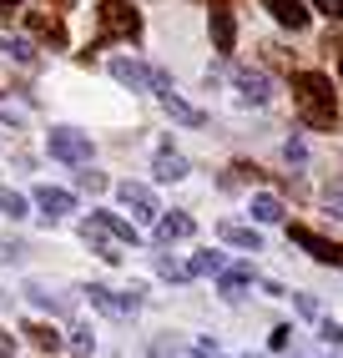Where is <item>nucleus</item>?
<instances>
[{"label":"nucleus","instance_id":"f257e3e1","mask_svg":"<svg viewBox=\"0 0 343 358\" xmlns=\"http://www.w3.org/2000/svg\"><path fill=\"white\" fill-rule=\"evenodd\" d=\"M293 106L313 131H333L338 122V96L323 71H293Z\"/></svg>","mask_w":343,"mask_h":358},{"label":"nucleus","instance_id":"f03ea898","mask_svg":"<svg viewBox=\"0 0 343 358\" xmlns=\"http://www.w3.org/2000/svg\"><path fill=\"white\" fill-rule=\"evenodd\" d=\"M136 36H141V15L127 6V0H102V6H96V36H91V45L81 56L102 51L111 41H136Z\"/></svg>","mask_w":343,"mask_h":358},{"label":"nucleus","instance_id":"7ed1b4c3","mask_svg":"<svg viewBox=\"0 0 343 358\" xmlns=\"http://www.w3.org/2000/svg\"><path fill=\"white\" fill-rule=\"evenodd\" d=\"M46 152L66 166H91V136L76 127H51L46 131Z\"/></svg>","mask_w":343,"mask_h":358},{"label":"nucleus","instance_id":"20e7f679","mask_svg":"<svg viewBox=\"0 0 343 358\" xmlns=\"http://www.w3.org/2000/svg\"><path fill=\"white\" fill-rule=\"evenodd\" d=\"M111 76L121 81V86H132V91H157V96H167L172 91V76L162 66H141V61H111Z\"/></svg>","mask_w":343,"mask_h":358},{"label":"nucleus","instance_id":"39448f33","mask_svg":"<svg viewBox=\"0 0 343 358\" xmlns=\"http://www.w3.org/2000/svg\"><path fill=\"white\" fill-rule=\"evenodd\" d=\"M96 308H102V313H111V318H127V313H136V308H141V282H132V288L127 293H111V288H102V282H91V288H81Z\"/></svg>","mask_w":343,"mask_h":358},{"label":"nucleus","instance_id":"423d86ee","mask_svg":"<svg viewBox=\"0 0 343 358\" xmlns=\"http://www.w3.org/2000/svg\"><path fill=\"white\" fill-rule=\"evenodd\" d=\"M232 81H237V96H242V101H253V106H267V101H273V81H267V71L237 66Z\"/></svg>","mask_w":343,"mask_h":358},{"label":"nucleus","instance_id":"0eeeda50","mask_svg":"<svg viewBox=\"0 0 343 358\" xmlns=\"http://www.w3.org/2000/svg\"><path fill=\"white\" fill-rule=\"evenodd\" d=\"M288 243L308 248L318 262H333V268L343 262V248H338V243H328V237H318V232H313V227H303V222H293V227H288Z\"/></svg>","mask_w":343,"mask_h":358},{"label":"nucleus","instance_id":"6e6552de","mask_svg":"<svg viewBox=\"0 0 343 358\" xmlns=\"http://www.w3.org/2000/svg\"><path fill=\"white\" fill-rule=\"evenodd\" d=\"M116 202L127 207L132 217H157V212H162V207H157V197H152V187H146V182H121V187H116Z\"/></svg>","mask_w":343,"mask_h":358},{"label":"nucleus","instance_id":"1a4fd4ad","mask_svg":"<svg viewBox=\"0 0 343 358\" xmlns=\"http://www.w3.org/2000/svg\"><path fill=\"white\" fill-rule=\"evenodd\" d=\"M212 45L217 51H232L237 45V20H232V0H212Z\"/></svg>","mask_w":343,"mask_h":358},{"label":"nucleus","instance_id":"9d476101","mask_svg":"<svg viewBox=\"0 0 343 358\" xmlns=\"http://www.w3.org/2000/svg\"><path fill=\"white\" fill-rule=\"evenodd\" d=\"M262 10L273 15L283 31H293V36L308 31V6H303V0H262Z\"/></svg>","mask_w":343,"mask_h":358},{"label":"nucleus","instance_id":"9b49d317","mask_svg":"<svg viewBox=\"0 0 343 358\" xmlns=\"http://www.w3.org/2000/svg\"><path fill=\"white\" fill-rule=\"evenodd\" d=\"M26 26H31V31H36L41 41H51L56 51H66V41H71V36H66V20H61V15H46V10H26Z\"/></svg>","mask_w":343,"mask_h":358},{"label":"nucleus","instance_id":"f8f14e48","mask_svg":"<svg viewBox=\"0 0 343 358\" xmlns=\"http://www.w3.org/2000/svg\"><path fill=\"white\" fill-rule=\"evenodd\" d=\"M86 222H91V227H102L106 237H116V243H127V248H141V232H136L132 222H121L116 212H91Z\"/></svg>","mask_w":343,"mask_h":358},{"label":"nucleus","instance_id":"ddd939ff","mask_svg":"<svg viewBox=\"0 0 343 358\" xmlns=\"http://www.w3.org/2000/svg\"><path fill=\"white\" fill-rule=\"evenodd\" d=\"M36 207L46 212V222H56V217H66V212H76V197L61 192V187H41V192H36Z\"/></svg>","mask_w":343,"mask_h":358},{"label":"nucleus","instance_id":"4468645a","mask_svg":"<svg viewBox=\"0 0 343 358\" xmlns=\"http://www.w3.org/2000/svg\"><path fill=\"white\" fill-rule=\"evenodd\" d=\"M217 237L232 243V248H242V252H262V237H258V227H248V222H217Z\"/></svg>","mask_w":343,"mask_h":358},{"label":"nucleus","instance_id":"2eb2a0df","mask_svg":"<svg viewBox=\"0 0 343 358\" xmlns=\"http://www.w3.org/2000/svg\"><path fill=\"white\" fill-rule=\"evenodd\" d=\"M197 232V222L187 217V212H167V217H157V243H177V237H192Z\"/></svg>","mask_w":343,"mask_h":358},{"label":"nucleus","instance_id":"dca6fc26","mask_svg":"<svg viewBox=\"0 0 343 358\" xmlns=\"http://www.w3.org/2000/svg\"><path fill=\"white\" fill-rule=\"evenodd\" d=\"M152 172H157V182H182V177H187V157H182V152H172V147H162Z\"/></svg>","mask_w":343,"mask_h":358},{"label":"nucleus","instance_id":"f3484780","mask_svg":"<svg viewBox=\"0 0 343 358\" xmlns=\"http://www.w3.org/2000/svg\"><path fill=\"white\" fill-rule=\"evenodd\" d=\"M162 106H167V116H172V122H182V127H202V122H207V116H202L197 106H192V101H182L177 91H167V96H162Z\"/></svg>","mask_w":343,"mask_h":358},{"label":"nucleus","instance_id":"a211bd4d","mask_svg":"<svg viewBox=\"0 0 343 358\" xmlns=\"http://www.w3.org/2000/svg\"><path fill=\"white\" fill-rule=\"evenodd\" d=\"M253 217H258V222H283V202H278L273 192H258V197H253Z\"/></svg>","mask_w":343,"mask_h":358},{"label":"nucleus","instance_id":"6ab92c4d","mask_svg":"<svg viewBox=\"0 0 343 358\" xmlns=\"http://www.w3.org/2000/svg\"><path fill=\"white\" fill-rule=\"evenodd\" d=\"M223 268H227V257H223V252H197V257L187 262V273H192V278H207V273H223Z\"/></svg>","mask_w":343,"mask_h":358},{"label":"nucleus","instance_id":"aec40b11","mask_svg":"<svg viewBox=\"0 0 343 358\" xmlns=\"http://www.w3.org/2000/svg\"><path fill=\"white\" fill-rule=\"evenodd\" d=\"M0 51H6L10 61H20V66H36V45H31V41H20V36L0 41Z\"/></svg>","mask_w":343,"mask_h":358},{"label":"nucleus","instance_id":"412c9836","mask_svg":"<svg viewBox=\"0 0 343 358\" xmlns=\"http://www.w3.org/2000/svg\"><path fill=\"white\" fill-rule=\"evenodd\" d=\"M26 333H31V343L46 348V353H56V348H61V333H56V328H46V323H26Z\"/></svg>","mask_w":343,"mask_h":358},{"label":"nucleus","instance_id":"4be33fe9","mask_svg":"<svg viewBox=\"0 0 343 358\" xmlns=\"http://www.w3.org/2000/svg\"><path fill=\"white\" fill-rule=\"evenodd\" d=\"M248 282H253V268H223V293L227 298H237Z\"/></svg>","mask_w":343,"mask_h":358},{"label":"nucleus","instance_id":"5701e85b","mask_svg":"<svg viewBox=\"0 0 343 358\" xmlns=\"http://www.w3.org/2000/svg\"><path fill=\"white\" fill-rule=\"evenodd\" d=\"M81 237L91 243V252H96V257H106V262H116V257H121V252H111V243L102 237V227H91V222H86V227H81Z\"/></svg>","mask_w":343,"mask_h":358},{"label":"nucleus","instance_id":"b1692460","mask_svg":"<svg viewBox=\"0 0 343 358\" xmlns=\"http://www.w3.org/2000/svg\"><path fill=\"white\" fill-rule=\"evenodd\" d=\"M0 212H6L10 222H20V217H26V197H20V192H10V187H6V192H0Z\"/></svg>","mask_w":343,"mask_h":358},{"label":"nucleus","instance_id":"393cba45","mask_svg":"<svg viewBox=\"0 0 343 358\" xmlns=\"http://www.w3.org/2000/svg\"><path fill=\"white\" fill-rule=\"evenodd\" d=\"M41 308H51V313H66V298H51V288H41V282H31V288H26Z\"/></svg>","mask_w":343,"mask_h":358},{"label":"nucleus","instance_id":"a878e982","mask_svg":"<svg viewBox=\"0 0 343 358\" xmlns=\"http://www.w3.org/2000/svg\"><path fill=\"white\" fill-rule=\"evenodd\" d=\"M318 338H323L328 348H343V323H333V318H323V323H318Z\"/></svg>","mask_w":343,"mask_h":358},{"label":"nucleus","instance_id":"bb28decb","mask_svg":"<svg viewBox=\"0 0 343 358\" xmlns=\"http://www.w3.org/2000/svg\"><path fill=\"white\" fill-rule=\"evenodd\" d=\"M71 348H76V353H91V348H96L91 328H71Z\"/></svg>","mask_w":343,"mask_h":358},{"label":"nucleus","instance_id":"cd10ccee","mask_svg":"<svg viewBox=\"0 0 343 358\" xmlns=\"http://www.w3.org/2000/svg\"><path fill=\"white\" fill-rule=\"evenodd\" d=\"M106 187H111V182H106L102 172H81V192H106Z\"/></svg>","mask_w":343,"mask_h":358},{"label":"nucleus","instance_id":"c85d7f7f","mask_svg":"<svg viewBox=\"0 0 343 358\" xmlns=\"http://www.w3.org/2000/svg\"><path fill=\"white\" fill-rule=\"evenodd\" d=\"M157 268H162V278H172V282H187V278H192V273H187V268H177V262H172V257H162Z\"/></svg>","mask_w":343,"mask_h":358},{"label":"nucleus","instance_id":"c756f323","mask_svg":"<svg viewBox=\"0 0 343 358\" xmlns=\"http://www.w3.org/2000/svg\"><path fill=\"white\" fill-rule=\"evenodd\" d=\"M267 343H273V353H283V348L293 343V328H288V323H278V328H273V338H267Z\"/></svg>","mask_w":343,"mask_h":358},{"label":"nucleus","instance_id":"7c9ffc66","mask_svg":"<svg viewBox=\"0 0 343 358\" xmlns=\"http://www.w3.org/2000/svg\"><path fill=\"white\" fill-rule=\"evenodd\" d=\"M323 202H328V212H333V217L343 222V187H328V197H323Z\"/></svg>","mask_w":343,"mask_h":358},{"label":"nucleus","instance_id":"2f4dec72","mask_svg":"<svg viewBox=\"0 0 343 358\" xmlns=\"http://www.w3.org/2000/svg\"><path fill=\"white\" fill-rule=\"evenodd\" d=\"M313 6H318V10H323L328 20H343V0H313Z\"/></svg>","mask_w":343,"mask_h":358},{"label":"nucleus","instance_id":"473e14b6","mask_svg":"<svg viewBox=\"0 0 343 358\" xmlns=\"http://www.w3.org/2000/svg\"><path fill=\"white\" fill-rule=\"evenodd\" d=\"M293 303H298V313H303V318H318V303H313V293H298Z\"/></svg>","mask_w":343,"mask_h":358},{"label":"nucleus","instance_id":"72a5a7b5","mask_svg":"<svg viewBox=\"0 0 343 358\" xmlns=\"http://www.w3.org/2000/svg\"><path fill=\"white\" fill-rule=\"evenodd\" d=\"M10 353H15V333L0 328V358H10Z\"/></svg>","mask_w":343,"mask_h":358},{"label":"nucleus","instance_id":"f704fd0d","mask_svg":"<svg viewBox=\"0 0 343 358\" xmlns=\"http://www.w3.org/2000/svg\"><path fill=\"white\" fill-rule=\"evenodd\" d=\"M283 157H288V162H303L308 152H303V141H288V147H283Z\"/></svg>","mask_w":343,"mask_h":358},{"label":"nucleus","instance_id":"c9c22d12","mask_svg":"<svg viewBox=\"0 0 343 358\" xmlns=\"http://www.w3.org/2000/svg\"><path fill=\"white\" fill-rule=\"evenodd\" d=\"M10 6H26V0H0V10H10Z\"/></svg>","mask_w":343,"mask_h":358},{"label":"nucleus","instance_id":"e433bc0d","mask_svg":"<svg viewBox=\"0 0 343 358\" xmlns=\"http://www.w3.org/2000/svg\"><path fill=\"white\" fill-rule=\"evenodd\" d=\"M338 76H343V45H338Z\"/></svg>","mask_w":343,"mask_h":358},{"label":"nucleus","instance_id":"4c0bfd02","mask_svg":"<svg viewBox=\"0 0 343 358\" xmlns=\"http://www.w3.org/2000/svg\"><path fill=\"white\" fill-rule=\"evenodd\" d=\"M56 6H61V10H66V6H71V0H56Z\"/></svg>","mask_w":343,"mask_h":358}]
</instances>
